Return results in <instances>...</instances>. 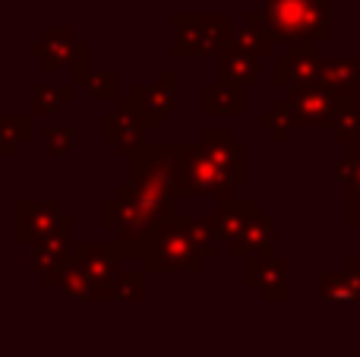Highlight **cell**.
<instances>
[{"label": "cell", "instance_id": "obj_14", "mask_svg": "<svg viewBox=\"0 0 360 357\" xmlns=\"http://www.w3.org/2000/svg\"><path fill=\"white\" fill-rule=\"evenodd\" d=\"M313 86L326 89L335 101L360 98V57H323Z\"/></svg>", "mask_w": 360, "mask_h": 357}, {"label": "cell", "instance_id": "obj_3", "mask_svg": "<svg viewBox=\"0 0 360 357\" xmlns=\"http://www.w3.org/2000/svg\"><path fill=\"white\" fill-rule=\"evenodd\" d=\"M231 13H174L171 16V54L174 57H215L231 35Z\"/></svg>", "mask_w": 360, "mask_h": 357}, {"label": "cell", "instance_id": "obj_6", "mask_svg": "<svg viewBox=\"0 0 360 357\" xmlns=\"http://www.w3.org/2000/svg\"><path fill=\"white\" fill-rule=\"evenodd\" d=\"M177 143H143L130 155V183L143 193L171 196V171H174Z\"/></svg>", "mask_w": 360, "mask_h": 357}, {"label": "cell", "instance_id": "obj_12", "mask_svg": "<svg viewBox=\"0 0 360 357\" xmlns=\"http://www.w3.org/2000/svg\"><path fill=\"white\" fill-rule=\"evenodd\" d=\"M275 244H278V225H275V215L259 209L247 225L237 231V238L228 244V253L243 263V259H256V257H272Z\"/></svg>", "mask_w": 360, "mask_h": 357}, {"label": "cell", "instance_id": "obj_8", "mask_svg": "<svg viewBox=\"0 0 360 357\" xmlns=\"http://www.w3.org/2000/svg\"><path fill=\"white\" fill-rule=\"evenodd\" d=\"M29 54L38 57L44 63V70L60 73V70H79L89 60V48L82 41H76L73 29L67 25H51L44 29V35L38 41L29 44Z\"/></svg>", "mask_w": 360, "mask_h": 357}, {"label": "cell", "instance_id": "obj_17", "mask_svg": "<svg viewBox=\"0 0 360 357\" xmlns=\"http://www.w3.org/2000/svg\"><path fill=\"white\" fill-rule=\"evenodd\" d=\"M215 67H218V79L221 82H234L240 89H256L262 86V63L259 57L237 51L231 44H224L215 54Z\"/></svg>", "mask_w": 360, "mask_h": 357}, {"label": "cell", "instance_id": "obj_5", "mask_svg": "<svg viewBox=\"0 0 360 357\" xmlns=\"http://www.w3.org/2000/svg\"><path fill=\"white\" fill-rule=\"evenodd\" d=\"M73 228H76V215L63 212L57 200H48V202L19 200L16 209H13V231H16L13 240L19 247H29L54 231H73Z\"/></svg>", "mask_w": 360, "mask_h": 357}, {"label": "cell", "instance_id": "obj_25", "mask_svg": "<svg viewBox=\"0 0 360 357\" xmlns=\"http://www.w3.org/2000/svg\"><path fill=\"white\" fill-rule=\"evenodd\" d=\"M316 294L329 304H357L360 288L348 272H319L316 275Z\"/></svg>", "mask_w": 360, "mask_h": 357}, {"label": "cell", "instance_id": "obj_16", "mask_svg": "<svg viewBox=\"0 0 360 357\" xmlns=\"http://www.w3.org/2000/svg\"><path fill=\"white\" fill-rule=\"evenodd\" d=\"M262 209L259 200H234V196H228V200H218L215 212H209L212 219V231H215V240L218 247H228L231 240L237 238V231H240L243 225H247L250 219H253L256 212Z\"/></svg>", "mask_w": 360, "mask_h": 357}, {"label": "cell", "instance_id": "obj_32", "mask_svg": "<svg viewBox=\"0 0 360 357\" xmlns=\"http://www.w3.org/2000/svg\"><path fill=\"white\" fill-rule=\"evenodd\" d=\"M146 238H149V228L146 225H124L114 231V247H117L120 259H139L143 257Z\"/></svg>", "mask_w": 360, "mask_h": 357}, {"label": "cell", "instance_id": "obj_15", "mask_svg": "<svg viewBox=\"0 0 360 357\" xmlns=\"http://www.w3.org/2000/svg\"><path fill=\"white\" fill-rule=\"evenodd\" d=\"M199 143L205 145L209 158L218 164V168L228 171L240 187L247 183V145L237 143V139L231 136V130H224V126H205Z\"/></svg>", "mask_w": 360, "mask_h": 357}, {"label": "cell", "instance_id": "obj_28", "mask_svg": "<svg viewBox=\"0 0 360 357\" xmlns=\"http://www.w3.org/2000/svg\"><path fill=\"white\" fill-rule=\"evenodd\" d=\"M332 181L345 190V196L360 193V143L345 145L342 155L332 162Z\"/></svg>", "mask_w": 360, "mask_h": 357}, {"label": "cell", "instance_id": "obj_13", "mask_svg": "<svg viewBox=\"0 0 360 357\" xmlns=\"http://www.w3.org/2000/svg\"><path fill=\"white\" fill-rule=\"evenodd\" d=\"M285 105L294 120V130H307V126H323L326 130L338 101L319 86H297L285 92Z\"/></svg>", "mask_w": 360, "mask_h": 357}, {"label": "cell", "instance_id": "obj_20", "mask_svg": "<svg viewBox=\"0 0 360 357\" xmlns=\"http://www.w3.org/2000/svg\"><path fill=\"white\" fill-rule=\"evenodd\" d=\"M41 282L48 285V288L60 291V297H67V301H79V304L101 301V288L73 263V259H67L60 269L51 272V275H44Z\"/></svg>", "mask_w": 360, "mask_h": 357}, {"label": "cell", "instance_id": "obj_19", "mask_svg": "<svg viewBox=\"0 0 360 357\" xmlns=\"http://www.w3.org/2000/svg\"><path fill=\"white\" fill-rule=\"evenodd\" d=\"M224 44H231V48H237V51H247V54L259 57V60L262 57H272L275 48H278V41H275L272 32L266 29L259 13H243V22L231 25V35Z\"/></svg>", "mask_w": 360, "mask_h": 357}, {"label": "cell", "instance_id": "obj_35", "mask_svg": "<svg viewBox=\"0 0 360 357\" xmlns=\"http://www.w3.org/2000/svg\"><path fill=\"white\" fill-rule=\"evenodd\" d=\"M0 22H4V0H0Z\"/></svg>", "mask_w": 360, "mask_h": 357}, {"label": "cell", "instance_id": "obj_26", "mask_svg": "<svg viewBox=\"0 0 360 357\" xmlns=\"http://www.w3.org/2000/svg\"><path fill=\"white\" fill-rule=\"evenodd\" d=\"M32 139V117L29 114H0V155L16 158L19 145Z\"/></svg>", "mask_w": 360, "mask_h": 357}, {"label": "cell", "instance_id": "obj_22", "mask_svg": "<svg viewBox=\"0 0 360 357\" xmlns=\"http://www.w3.org/2000/svg\"><path fill=\"white\" fill-rule=\"evenodd\" d=\"M32 247V257H29V266L32 272H38V275H51V272H57L63 263L70 259V231H54L48 234V238L35 240Z\"/></svg>", "mask_w": 360, "mask_h": 357}, {"label": "cell", "instance_id": "obj_38", "mask_svg": "<svg viewBox=\"0 0 360 357\" xmlns=\"http://www.w3.org/2000/svg\"><path fill=\"white\" fill-rule=\"evenodd\" d=\"M357 263H360V257H357Z\"/></svg>", "mask_w": 360, "mask_h": 357}, {"label": "cell", "instance_id": "obj_34", "mask_svg": "<svg viewBox=\"0 0 360 357\" xmlns=\"http://www.w3.org/2000/svg\"><path fill=\"white\" fill-rule=\"evenodd\" d=\"M345 225H348L351 231H357L360 228V193L345 200Z\"/></svg>", "mask_w": 360, "mask_h": 357}, {"label": "cell", "instance_id": "obj_36", "mask_svg": "<svg viewBox=\"0 0 360 357\" xmlns=\"http://www.w3.org/2000/svg\"><path fill=\"white\" fill-rule=\"evenodd\" d=\"M0 196H4V174H0Z\"/></svg>", "mask_w": 360, "mask_h": 357}, {"label": "cell", "instance_id": "obj_27", "mask_svg": "<svg viewBox=\"0 0 360 357\" xmlns=\"http://www.w3.org/2000/svg\"><path fill=\"white\" fill-rule=\"evenodd\" d=\"M73 86L82 89V92H89L92 98H101V101L117 98V73H114V70L79 67V70H73Z\"/></svg>", "mask_w": 360, "mask_h": 357}, {"label": "cell", "instance_id": "obj_21", "mask_svg": "<svg viewBox=\"0 0 360 357\" xmlns=\"http://www.w3.org/2000/svg\"><path fill=\"white\" fill-rule=\"evenodd\" d=\"M247 111V89L234 82H209L202 86V114L205 117H243Z\"/></svg>", "mask_w": 360, "mask_h": 357}, {"label": "cell", "instance_id": "obj_29", "mask_svg": "<svg viewBox=\"0 0 360 357\" xmlns=\"http://www.w3.org/2000/svg\"><path fill=\"white\" fill-rule=\"evenodd\" d=\"M76 86L67 82V86H35L32 89V98H29V117H51L63 101H73Z\"/></svg>", "mask_w": 360, "mask_h": 357}, {"label": "cell", "instance_id": "obj_30", "mask_svg": "<svg viewBox=\"0 0 360 357\" xmlns=\"http://www.w3.org/2000/svg\"><path fill=\"white\" fill-rule=\"evenodd\" d=\"M184 228L190 234L193 247L199 250V257L209 263V259L218 257V240H215V231H212V219L209 215H184Z\"/></svg>", "mask_w": 360, "mask_h": 357}, {"label": "cell", "instance_id": "obj_4", "mask_svg": "<svg viewBox=\"0 0 360 357\" xmlns=\"http://www.w3.org/2000/svg\"><path fill=\"white\" fill-rule=\"evenodd\" d=\"M174 206L177 202L171 200V196H152V193L136 190L133 183H120L111 200L101 202V225H105L108 231H117V228H124V225L155 228L177 212Z\"/></svg>", "mask_w": 360, "mask_h": 357}, {"label": "cell", "instance_id": "obj_1", "mask_svg": "<svg viewBox=\"0 0 360 357\" xmlns=\"http://www.w3.org/2000/svg\"><path fill=\"white\" fill-rule=\"evenodd\" d=\"M332 0H262V22L275 41H316L329 44L332 32Z\"/></svg>", "mask_w": 360, "mask_h": 357}, {"label": "cell", "instance_id": "obj_37", "mask_svg": "<svg viewBox=\"0 0 360 357\" xmlns=\"http://www.w3.org/2000/svg\"><path fill=\"white\" fill-rule=\"evenodd\" d=\"M354 4H360V0H354Z\"/></svg>", "mask_w": 360, "mask_h": 357}, {"label": "cell", "instance_id": "obj_10", "mask_svg": "<svg viewBox=\"0 0 360 357\" xmlns=\"http://www.w3.org/2000/svg\"><path fill=\"white\" fill-rule=\"evenodd\" d=\"M288 266L285 257H256V259H243V285L253 288L259 294V301L266 304H285L291 294V282H288Z\"/></svg>", "mask_w": 360, "mask_h": 357}, {"label": "cell", "instance_id": "obj_33", "mask_svg": "<svg viewBox=\"0 0 360 357\" xmlns=\"http://www.w3.org/2000/svg\"><path fill=\"white\" fill-rule=\"evenodd\" d=\"M76 149V133L70 126H48L44 130V152L51 158H67Z\"/></svg>", "mask_w": 360, "mask_h": 357}, {"label": "cell", "instance_id": "obj_23", "mask_svg": "<svg viewBox=\"0 0 360 357\" xmlns=\"http://www.w3.org/2000/svg\"><path fill=\"white\" fill-rule=\"evenodd\" d=\"M326 130L332 133V143L335 145L360 143V98L338 101L329 124H326Z\"/></svg>", "mask_w": 360, "mask_h": 357}, {"label": "cell", "instance_id": "obj_24", "mask_svg": "<svg viewBox=\"0 0 360 357\" xmlns=\"http://www.w3.org/2000/svg\"><path fill=\"white\" fill-rule=\"evenodd\" d=\"M101 301H130V304H143L146 301V272H127L117 269L105 285H101Z\"/></svg>", "mask_w": 360, "mask_h": 357}, {"label": "cell", "instance_id": "obj_18", "mask_svg": "<svg viewBox=\"0 0 360 357\" xmlns=\"http://www.w3.org/2000/svg\"><path fill=\"white\" fill-rule=\"evenodd\" d=\"M70 259L101 288V285L117 272L120 253L114 244H73L70 247Z\"/></svg>", "mask_w": 360, "mask_h": 357}, {"label": "cell", "instance_id": "obj_31", "mask_svg": "<svg viewBox=\"0 0 360 357\" xmlns=\"http://www.w3.org/2000/svg\"><path fill=\"white\" fill-rule=\"evenodd\" d=\"M259 126H262V130H269V133H272L275 145H285L288 139H291L294 120H291V114H288L285 95H281V98H275L269 111H262V114H259Z\"/></svg>", "mask_w": 360, "mask_h": 357}, {"label": "cell", "instance_id": "obj_11", "mask_svg": "<svg viewBox=\"0 0 360 357\" xmlns=\"http://www.w3.org/2000/svg\"><path fill=\"white\" fill-rule=\"evenodd\" d=\"M127 98H130L133 105H136V111L143 114L146 126H149V130H158V126L165 124V117H171L177 108L174 70H162V73H158V82H152V86L133 82Z\"/></svg>", "mask_w": 360, "mask_h": 357}, {"label": "cell", "instance_id": "obj_2", "mask_svg": "<svg viewBox=\"0 0 360 357\" xmlns=\"http://www.w3.org/2000/svg\"><path fill=\"white\" fill-rule=\"evenodd\" d=\"M143 272H199L205 269V259L199 257V250L193 247L190 234L184 228V215L174 212L171 219H165L162 225L149 228V238L143 247Z\"/></svg>", "mask_w": 360, "mask_h": 357}, {"label": "cell", "instance_id": "obj_9", "mask_svg": "<svg viewBox=\"0 0 360 357\" xmlns=\"http://www.w3.org/2000/svg\"><path fill=\"white\" fill-rule=\"evenodd\" d=\"M319 44L316 41H288L285 54H272V82L278 89L313 86L319 73Z\"/></svg>", "mask_w": 360, "mask_h": 357}, {"label": "cell", "instance_id": "obj_7", "mask_svg": "<svg viewBox=\"0 0 360 357\" xmlns=\"http://www.w3.org/2000/svg\"><path fill=\"white\" fill-rule=\"evenodd\" d=\"M146 133L149 126L130 98H114V111L101 117V143L111 145L114 155L120 158H130L146 143Z\"/></svg>", "mask_w": 360, "mask_h": 357}]
</instances>
